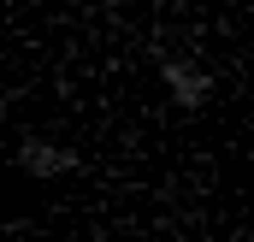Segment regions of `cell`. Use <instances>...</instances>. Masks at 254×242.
Listing matches in <instances>:
<instances>
[{
	"label": "cell",
	"mask_w": 254,
	"mask_h": 242,
	"mask_svg": "<svg viewBox=\"0 0 254 242\" xmlns=\"http://www.w3.org/2000/svg\"><path fill=\"white\" fill-rule=\"evenodd\" d=\"M154 77H160V89H166V101L172 107H184V113H207V101H213V71L190 54H160L154 60Z\"/></svg>",
	"instance_id": "obj_1"
},
{
	"label": "cell",
	"mask_w": 254,
	"mask_h": 242,
	"mask_svg": "<svg viewBox=\"0 0 254 242\" xmlns=\"http://www.w3.org/2000/svg\"><path fill=\"white\" fill-rule=\"evenodd\" d=\"M12 166L24 178H36V183H60V178H77L83 172V154L71 142H54V136H18Z\"/></svg>",
	"instance_id": "obj_2"
}]
</instances>
